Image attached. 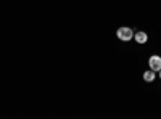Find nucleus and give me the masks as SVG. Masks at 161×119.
Here are the masks:
<instances>
[{
  "label": "nucleus",
  "instance_id": "obj_1",
  "mask_svg": "<svg viewBox=\"0 0 161 119\" xmlns=\"http://www.w3.org/2000/svg\"><path fill=\"white\" fill-rule=\"evenodd\" d=\"M116 35H118V39H119V41L129 42L130 39L134 37V31H132L130 28H119V29L116 31Z\"/></svg>",
  "mask_w": 161,
  "mask_h": 119
},
{
  "label": "nucleus",
  "instance_id": "obj_2",
  "mask_svg": "<svg viewBox=\"0 0 161 119\" xmlns=\"http://www.w3.org/2000/svg\"><path fill=\"white\" fill-rule=\"evenodd\" d=\"M148 66H150V69H153L155 73L161 69V57L158 55H152L150 60H148Z\"/></svg>",
  "mask_w": 161,
  "mask_h": 119
},
{
  "label": "nucleus",
  "instance_id": "obj_3",
  "mask_svg": "<svg viewBox=\"0 0 161 119\" xmlns=\"http://www.w3.org/2000/svg\"><path fill=\"white\" fill-rule=\"evenodd\" d=\"M134 39H136L137 44H145L147 41H148V35H147V32H143V31H139V32L134 34Z\"/></svg>",
  "mask_w": 161,
  "mask_h": 119
},
{
  "label": "nucleus",
  "instance_id": "obj_5",
  "mask_svg": "<svg viewBox=\"0 0 161 119\" xmlns=\"http://www.w3.org/2000/svg\"><path fill=\"white\" fill-rule=\"evenodd\" d=\"M159 79H161V69H159Z\"/></svg>",
  "mask_w": 161,
  "mask_h": 119
},
{
  "label": "nucleus",
  "instance_id": "obj_4",
  "mask_svg": "<svg viewBox=\"0 0 161 119\" xmlns=\"http://www.w3.org/2000/svg\"><path fill=\"white\" fill-rule=\"evenodd\" d=\"M143 81L145 82H153L155 81V71L153 69H148L143 73Z\"/></svg>",
  "mask_w": 161,
  "mask_h": 119
}]
</instances>
